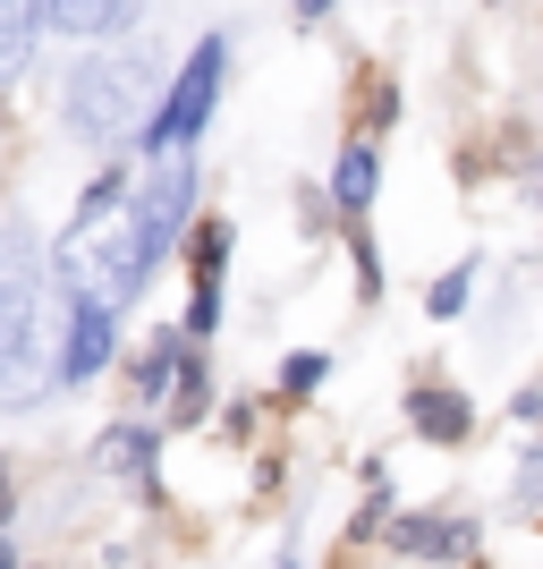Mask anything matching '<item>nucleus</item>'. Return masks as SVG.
<instances>
[{"label":"nucleus","instance_id":"f03ea898","mask_svg":"<svg viewBox=\"0 0 543 569\" xmlns=\"http://www.w3.org/2000/svg\"><path fill=\"white\" fill-rule=\"evenodd\" d=\"M153 102H162V69H153V51L144 43H111L94 51V60H77L69 86H60V119H69V137L86 144H128L153 119Z\"/></svg>","mask_w":543,"mask_h":569},{"label":"nucleus","instance_id":"f8f14e48","mask_svg":"<svg viewBox=\"0 0 543 569\" xmlns=\"http://www.w3.org/2000/svg\"><path fill=\"white\" fill-rule=\"evenodd\" d=\"M170 391H179V400H170V417H179V426H204V408H213V366H204L195 349H179V375H170Z\"/></svg>","mask_w":543,"mask_h":569},{"label":"nucleus","instance_id":"6ab92c4d","mask_svg":"<svg viewBox=\"0 0 543 569\" xmlns=\"http://www.w3.org/2000/svg\"><path fill=\"white\" fill-rule=\"evenodd\" d=\"M519 501H526V510H543V451L519 468Z\"/></svg>","mask_w":543,"mask_h":569},{"label":"nucleus","instance_id":"5701e85b","mask_svg":"<svg viewBox=\"0 0 543 569\" xmlns=\"http://www.w3.org/2000/svg\"><path fill=\"white\" fill-rule=\"evenodd\" d=\"M0 569H18V552H9V536H0Z\"/></svg>","mask_w":543,"mask_h":569},{"label":"nucleus","instance_id":"0eeeda50","mask_svg":"<svg viewBox=\"0 0 543 569\" xmlns=\"http://www.w3.org/2000/svg\"><path fill=\"white\" fill-rule=\"evenodd\" d=\"M34 18H43L51 34H86V43H102V34H119V26L137 18V0H34Z\"/></svg>","mask_w":543,"mask_h":569},{"label":"nucleus","instance_id":"aec40b11","mask_svg":"<svg viewBox=\"0 0 543 569\" xmlns=\"http://www.w3.org/2000/svg\"><path fill=\"white\" fill-rule=\"evenodd\" d=\"M519 417H526V426H543V391H519Z\"/></svg>","mask_w":543,"mask_h":569},{"label":"nucleus","instance_id":"a211bd4d","mask_svg":"<svg viewBox=\"0 0 543 569\" xmlns=\"http://www.w3.org/2000/svg\"><path fill=\"white\" fill-rule=\"evenodd\" d=\"M221 332V281H195L188 298V340H213Z\"/></svg>","mask_w":543,"mask_h":569},{"label":"nucleus","instance_id":"20e7f679","mask_svg":"<svg viewBox=\"0 0 543 569\" xmlns=\"http://www.w3.org/2000/svg\"><path fill=\"white\" fill-rule=\"evenodd\" d=\"M213 94H221V34H204V43L188 51L179 86L162 94V111L144 119V144H153V153H188V144L204 137V119H213Z\"/></svg>","mask_w":543,"mask_h":569},{"label":"nucleus","instance_id":"f257e3e1","mask_svg":"<svg viewBox=\"0 0 543 569\" xmlns=\"http://www.w3.org/2000/svg\"><path fill=\"white\" fill-rule=\"evenodd\" d=\"M188 213H195V162L188 153H153L144 179H137V204H128V221L111 230V256H102V281H111L102 307H137L144 281H153V263L179 247Z\"/></svg>","mask_w":543,"mask_h":569},{"label":"nucleus","instance_id":"6e6552de","mask_svg":"<svg viewBox=\"0 0 543 569\" xmlns=\"http://www.w3.org/2000/svg\"><path fill=\"white\" fill-rule=\"evenodd\" d=\"M391 545L416 552V561H459V552H475V519H391Z\"/></svg>","mask_w":543,"mask_h":569},{"label":"nucleus","instance_id":"1a4fd4ad","mask_svg":"<svg viewBox=\"0 0 543 569\" xmlns=\"http://www.w3.org/2000/svg\"><path fill=\"white\" fill-rule=\"evenodd\" d=\"M374 188H382V162H374V144H349V153L331 162V204H340L349 221H365Z\"/></svg>","mask_w":543,"mask_h":569},{"label":"nucleus","instance_id":"4be33fe9","mask_svg":"<svg viewBox=\"0 0 543 569\" xmlns=\"http://www.w3.org/2000/svg\"><path fill=\"white\" fill-rule=\"evenodd\" d=\"M0 519H9V468H0Z\"/></svg>","mask_w":543,"mask_h":569},{"label":"nucleus","instance_id":"dca6fc26","mask_svg":"<svg viewBox=\"0 0 543 569\" xmlns=\"http://www.w3.org/2000/svg\"><path fill=\"white\" fill-rule=\"evenodd\" d=\"M323 375H331V357H323V349H298V357H281V391H289V400L323 391Z\"/></svg>","mask_w":543,"mask_h":569},{"label":"nucleus","instance_id":"f3484780","mask_svg":"<svg viewBox=\"0 0 543 569\" xmlns=\"http://www.w3.org/2000/svg\"><path fill=\"white\" fill-rule=\"evenodd\" d=\"M349 256H356V298L374 307L382 298V256H374V238H365V221H349Z\"/></svg>","mask_w":543,"mask_h":569},{"label":"nucleus","instance_id":"9b49d317","mask_svg":"<svg viewBox=\"0 0 543 569\" xmlns=\"http://www.w3.org/2000/svg\"><path fill=\"white\" fill-rule=\"evenodd\" d=\"M153 451H162V433H144V426H111V433H102V468H111V476L153 485Z\"/></svg>","mask_w":543,"mask_h":569},{"label":"nucleus","instance_id":"9d476101","mask_svg":"<svg viewBox=\"0 0 543 569\" xmlns=\"http://www.w3.org/2000/svg\"><path fill=\"white\" fill-rule=\"evenodd\" d=\"M34 0H0V86H18L26 60H34Z\"/></svg>","mask_w":543,"mask_h":569},{"label":"nucleus","instance_id":"39448f33","mask_svg":"<svg viewBox=\"0 0 543 569\" xmlns=\"http://www.w3.org/2000/svg\"><path fill=\"white\" fill-rule=\"evenodd\" d=\"M111 307L102 298H69V332H60V349H51V382H94L102 366H111Z\"/></svg>","mask_w":543,"mask_h":569},{"label":"nucleus","instance_id":"4468645a","mask_svg":"<svg viewBox=\"0 0 543 569\" xmlns=\"http://www.w3.org/2000/svg\"><path fill=\"white\" fill-rule=\"evenodd\" d=\"M179 349H188V340H179V332H162L153 349L137 357V400H162V391H170V375H179Z\"/></svg>","mask_w":543,"mask_h":569},{"label":"nucleus","instance_id":"ddd939ff","mask_svg":"<svg viewBox=\"0 0 543 569\" xmlns=\"http://www.w3.org/2000/svg\"><path fill=\"white\" fill-rule=\"evenodd\" d=\"M188 263H195V281H221V263H230V221L221 213H204V221H188Z\"/></svg>","mask_w":543,"mask_h":569},{"label":"nucleus","instance_id":"2eb2a0df","mask_svg":"<svg viewBox=\"0 0 543 569\" xmlns=\"http://www.w3.org/2000/svg\"><path fill=\"white\" fill-rule=\"evenodd\" d=\"M467 298H475V263H450L442 281H433L425 315H433V323H459V315H467Z\"/></svg>","mask_w":543,"mask_h":569},{"label":"nucleus","instance_id":"7ed1b4c3","mask_svg":"<svg viewBox=\"0 0 543 569\" xmlns=\"http://www.w3.org/2000/svg\"><path fill=\"white\" fill-rule=\"evenodd\" d=\"M51 391L43 349V272L26 238H0V408H34Z\"/></svg>","mask_w":543,"mask_h":569},{"label":"nucleus","instance_id":"423d86ee","mask_svg":"<svg viewBox=\"0 0 543 569\" xmlns=\"http://www.w3.org/2000/svg\"><path fill=\"white\" fill-rule=\"evenodd\" d=\"M408 426H416V442H433V451H459L475 433V400L450 391V382H408Z\"/></svg>","mask_w":543,"mask_h":569},{"label":"nucleus","instance_id":"412c9836","mask_svg":"<svg viewBox=\"0 0 543 569\" xmlns=\"http://www.w3.org/2000/svg\"><path fill=\"white\" fill-rule=\"evenodd\" d=\"M323 9H331V0H298V18H306V26H314V18H323Z\"/></svg>","mask_w":543,"mask_h":569}]
</instances>
